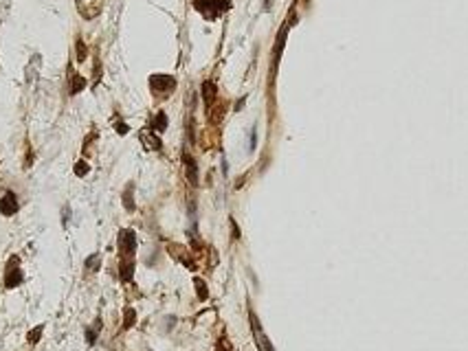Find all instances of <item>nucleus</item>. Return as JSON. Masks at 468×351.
<instances>
[{"label": "nucleus", "mask_w": 468, "mask_h": 351, "mask_svg": "<svg viewBox=\"0 0 468 351\" xmlns=\"http://www.w3.org/2000/svg\"><path fill=\"white\" fill-rule=\"evenodd\" d=\"M121 200H123V206H125V211H134L136 204H134V197H132V184L128 186V189L123 191V195H121Z\"/></svg>", "instance_id": "obj_13"}, {"label": "nucleus", "mask_w": 468, "mask_h": 351, "mask_svg": "<svg viewBox=\"0 0 468 351\" xmlns=\"http://www.w3.org/2000/svg\"><path fill=\"white\" fill-rule=\"evenodd\" d=\"M194 285H196L198 299H200V301H207V296H209V290H207V285H205V281H202L200 277H196V279H194Z\"/></svg>", "instance_id": "obj_14"}, {"label": "nucleus", "mask_w": 468, "mask_h": 351, "mask_svg": "<svg viewBox=\"0 0 468 351\" xmlns=\"http://www.w3.org/2000/svg\"><path fill=\"white\" fill-rule=\"evenodd\" d=\"M229 0H194V7L205 15L207 20H216L224 9H229Z\"/></svg>", "instance_id": "obj_2"}, {"label": "nucleus", "mask_w": 468, "mask_h": 351, "mask_svg": "<svg viewBox=\"0 0 468 351\" xmlns=\"http://www.w3.org/2000/svg\"><path fill=\"white\" fill-rule=\"evenodd\" d=\"M136 250V235L134 230L130 228H123L119 233V252H121V259H130Z\"/></svg>", "instance_id": "obj_3"}, {"label": "nucleus", "mask_w": 468, "mask_h": 351, "mask_svg": "<svg viewBox=\"0 0 468 351\" xmlns=\"http://www.w3.org/2000/svg\"><path fill=\"white\" fill-rule=\"evenodd\" d=\"M75 46H77V62H84V59L88 57V51H86V44H84V40L81 37H77V42H75Z\"/></svg>", "instance_id": "obj_19"}, {"label": "nucleus", "mask_w": 468, "mask_h": 351, "mask_svg": "<svg viewBox=\"0 0 468 351\" xmlns=\"http://www.w3.org/2000/svg\"><path fill=\"white\" fill-rule=\"evenodd\" d=\"M216 95H218L216 84H213V81H205V84H202V97H205L207 106H211V103L216 101Z\"/></svg>", "instance_id": "obj_10"}, {"label": "nucleus", "mask_w": 468, "mask_h": 351, "mask_svg": "<svg viewBox=\"0 0 468 351\" xmlns=\"http://www.w3.org/2000/svg\"><path fill=\"white\" fill-rule=\"evenodd\" d=\"M251 327H253V338H255V343H257V349H260V351H275L273 345H271V340L266 338V334H264L260 321H257V316L253 314V312H251Z\"/></svg>", "instance_id": "obj_4"}, {"label": "nucleus", "mask_w": 468, "mask_h": 351, "mask_svg": "<svg viewBox=\"0 0 468 351\" xmlns=\"http://www.w3.org/2000/svg\"><path fill=\"white\" fill-rule=\"evenodd\" d=\"M136 323V312L132 307H125V318H123V329H130Z\"/></svg>", "instance_id": "obj_18"}, {"label": "nucleus", "mask_w": 468, "mask_h": 351, "mask_svg": "<svg viewBox=\"0 0 468 351\" xmlns=\"http://www.w3.org/2000/svg\"><path fill=\"white\" fill-rule=\"evenodd\" d=\"M185 172H187V180L191 184H198V165L189 154H185Z\"/></svg>", "instance_id": "obj_9"}, {"label": "nucleus", "mask_w": 468, "mask_h": 351, "mask_svg": "<svg viewBox=\"0 0 468 351\" xmlns=\"http://www.w3.org/2000/svg\"><path fill=\"white\" fill-rule=\"evenodd\" d=\"M24 281V274H22V268H20V257L18 255H11L7 266H4V288L7 290H13Z\"/></svg>", "instance_id": "obj_1"}, {"label": "nucleus", "mask_w": 468, "mask_h": 351, "mask_svg": "<svg viewBox=\"0 0 468 351\" xmlns=\"http://www.w3.org/2000/svg\"><path fill=\"white\" fill-rule=\"evenodd\" d=\"M101 318H95V323H92V327L86 329V343L88 345H95L97 338H99V332H101Z\"/></svg>", "instance_id": "obj_11"}, {"label": "nucleus", "mask_w": 468, "mask_h": 351, "mask_svg": "<svg viewBox=\"0 0 468 351\" xmlns=\"http://www.w3.org/2000/svg\"><path fill=\"white\" fill-rule=\"evenodd\" d=\"M86 84H88V81H86V77H81V75H77L75 73V70L73 68H70V88H68V92H70V95H77V92H81V90H84V88H86Z\"/></svg>", "instance_id": "obj_8"}, {"label": "nucleus", "mask_w": 468, "mask_h": 351, "mask_svg": "<svg viewBox=\"0 0 468 351\" xmlns=\"http://www.w3.org/2000/svg\"><path fill=\"white\" fill-rule=\"evenodd\" d=\"M88 172H90V167H88V163H86V161H79V163L75 165V174L79 176V178H84V176H86Z\"/></svg>", "instance_id": "obj_20"}, {"label": "nucleus", "mask_w": 468, "mask_h": 351, "mask_svg": "<svg viewBox=\"0 0 468 351\" xmlns=\"http://www.w3.org/2000/svg\"><path fill=\"white\" fill-rule=\"evenodd\" d=\"M218 351H231V347H227V338H220V343H218Z\"/></svg>", "instance_id": "obj_21"}, {"label": "nucleus", "mask_w": 468, "mask_h": 351, "mask_svg": "<svg viewBox=\"0 0 468 351\" xmlns=\"http://www.w3.org/2000/svg\"><path fill=\"white\" fill-rule=\"evenodd\" d=\"M99 261H101V257H99V252H95V255H90L86 259V270H90V272H97L99 270Z\"/></svg>", "instance_id": "obj_17"}, {"label": "nucleus", "mask_w": 468, "mask_h": 351, "mask_svg": "<svg viewBox=\"0 0 468 351\" xmlns=\"http://www.w3.org/2000/svg\"><path fill=\"white\" fill-rule=\"evenodd\" d=\"M141 139L145 141V145L150 147V150H161V141H158L156 134H143Z\"/></svg>", "instance_id": "obj_15"}, {"label": "nucleus", "mask_w": 468, "mask_h": 351, "mask_svg": "<svg viewBox=\"0 0 468 351\" xmlns=\"http://www.w3.org/2000/svg\"><path fill=\"white\" fill-rule=\"evenodd\" d=\"M18 208H20L18 195H15L13 191H4V195L0 197V213H2L4 217H11L18 213Z\"/></svg>", "instance_id": "obj_5"}, {"label": "nucleus", "mask_w": 468, "mask_h": 351, "mask_svg": "<svg viewBox=\"0 0 468 351\" xmlns=\"http://www.w3.org/2000/svg\"><path fill=\"white\" fill-rule=\"evenodd\" d=\"M165 128H167V114H165L163 110H161V112H158L156 117L152 119V130H156V132H163Z\"/></svg>", "instance_id": "obj_12"}, {"label": "nucleus", "mask_w": 468, "mask_h": 351, "mask_svg": "<svg viewBox=\"0 0 468 351\" xmlns=\"http://www.w3.org/2000/svg\"><path fill=\"white\" fill-rule=\"evenodd\" d=\"M42 332H44V325L33 327L31 332H29V336H26V340H29L31 345H37V343H40V338H42Z\"/></svg>", "instance_id": "obj_16"}, {"label": "nucleus", "mask_w": 468, "mask_h": 351, "mask_svg": "<svg viewBox=\"0 0 468 351\" xmlns=\"http://www.w3.org/2000/svg\"><path fill=\"white\" fill-rule=\"evenodd\" d=\"M132 274H134V261L132 259H121L119 263V277L123 283H130L132 281Z\"/></svg>", "instance_id": "obj_7"}, {"label": "nucleus", "mask_w": 468, "mask_h": 351, "mask_svg": "<svg viewBox=\"0 0 468 351\" xmlns=\"http://www.w3.org/2000/svg\"><path fill=\"white\" fill-rule=\"evenodd\" d=\"M231 226H233V237L238 239V237H240V230H238V224H235L233 219H231Z\"/></svg>", "instance_id": "obj_22"}, {"label": "nucleus", "mask_w": 468, "mask_h": 351, "mask_svg": "<svg viewBox=\"0 0 468 351\" xmlns=\"http://www.w3.org/2000/svg\"><path fill=\"white\" fill-rule=\"evenodd\" d=\"M150 86L156 92H172L176 88V79L169 75H152L150 77Z\"/></svg>", "instance_id": "obj_6"}]
</instances>
